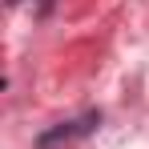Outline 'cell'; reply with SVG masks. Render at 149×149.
I'll return each instance as SVG.
<instances>
[{
    "mask_svg": "<svg viewBox=\"0 0 149 149\" xmlns=\"http://www.w3.org/2000/svg\"><path fill=\"white\" fill-rule=\"evenodd\" d=\"M101 121H105V113L101 109H89V113H81V117H69V121H56L52 129L45 133H36V149H52V145H65V141H77V137H89V133H97Z\"/></svg>",
    "mask_w": 149,
    "mask_h": 149,
    "instance_id": "obj_1",
    "label": "cell"
},
{
    "mask_svg": "<svg viewBox=\"0 0 149 149\" xmlns=\"http://www.w3.org/2000/svg\"><path fill=\"white\" fill-rule=\"evenodd\" d=\"M8 4L16 8V4H24V0H8ZM32 4H36V12L45 16V12H52V4H56V0H32Z\"/></svg>",
    "mask_w": 149,
    "mask_h": 149,
    "instance_id": "obj_2",
    "label": "cell"
}]
</instances>
